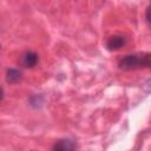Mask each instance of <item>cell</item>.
Here are the masks:
<instances>
[{
    "label": "cell",
    "mask_w": 151,
    "mask_h": 151,
    "mask_svg": "<svg viewBox=\"0 0 151 151\" xmlns=\"http://www.w3.org/2000/svg\"><path fill=\"white\" fill-rule=\"evenodd\" d=\"M119 68L130 71L139 67H149L150 66V53L143 54H129L119 60Z\"/></svg>",
    "instance_id": "cell-1"
},
{
    "label": "cell",
    "mask_w": 151,
    "mask_h": 151,
    "mask_svg": "<svg viewBox=\"0 0 151 151\" xmlns=\"http://www.w3.org/2000/svg\"><path fill=\"white\" fill-rule=\"evenodd\" d=\"M76 143L72 139H59L54 143L52 150L53 151H76Z\"/></svg>",
    "instance_id": "cell-2"
},
{
    "label": "cell",
    "mask_w": 151,
    "mask_h": 151,
    "mask_svg": "<svg viewBox=\"0 0 151 151\" xmlns=\"http://www.w3.org/2000/svg\"><path fill=\"white\" fill-rule=\"evenodd\" d=\"M126 44V39L123 35H112L106 41V47L110 51H117Z\"/></svg>",
    "instance_id": "cell-3"
},
{
    "label": "cell",
    "mask_w": 151,
    "mask_h": 151,
    "mask_svg": "<svg viewBox=\"0 0 151 151\" xmlns=\"http://www.w3.org/2000/svg\"><path fill=\"white\" fill-rule=\"evenodd\" d=\"M39 61V57L33 51H26L21 57V63L25 67H34Z\"/></svg>",
    "instance_id": "cell-4"
},
{
    "label": "cell",
    "mask_w": 151,
    "mask_h": 151,
    "mask_svg": "<svg viewBox=\"0 0 151 151\" xmlns=\"http://www.w3.org/2000/svg\"><path fill=\"white\" fill-rule=\"evenodd\" d=\"M20 78H21V73H20V71H19V70H15V68H9V70H7L6 80H7L8 83L14 84V83L19 81V80H20Z\"/></svg>",
    "instance_id": "cell-5"
},
{
    "label": "cell",
    "mask_w": 151,
    "mask_h": 151,
    "mask_svg": "<svg viewBox=\"0 0 151 151\" xmlns=\"http://www.w3.org/2000/svg\"><path fill=\"white\" fill-rule=\"evenodd\" d=\"M2 97H4V91H2V88L0 87V100L2 99Z\"/></svg>",
    "instance_id": "cell-6"
}]
</instances>
